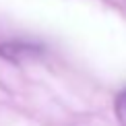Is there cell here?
Returning <instances> with one entry per match:
<instances>
[{"mask_svg": "<svg viewBox=\"0 0 126 126\" xmlns=\"http://www.w3.org/2000/svg\"><path fill=\"white\" fill-rule=\"evenodd\" d=\"M114 110H116V118H118L120 126H126V89L122 93H118L116 103H114Z\"/></svg>", "mask_w": 126, "mask_h": 126, "instance_id": "cell-1", "label": "cell"}]
</instances>
